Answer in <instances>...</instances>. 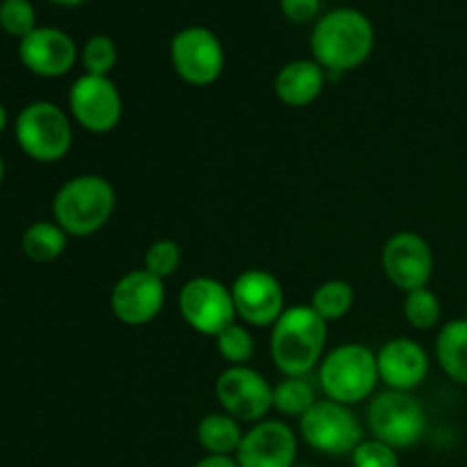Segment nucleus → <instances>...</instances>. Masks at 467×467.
<instances>
[{
	"label": "nucleus",
	"mask_w": 467,
	"mask_h": 467,
	"mask_svg": "<svg viewBox=\"0 0 467 467\" xmlns=\"http://www.w3.org/2000/svg\"><path fill=\"white\" fill-rule=\"evenodd\" d=\"M374 39L377 35L368 14L354 7H336L313 26L310 50L327 76H342L368 62Z\"/></svg>",
	"instance_id": "nucleus-1"
},
{
	"label": "nucleus",
	"mask_w": 467,
	"mask_h": 467,
	"mask_svg": "<svg viewBox=\"0 0 467 467\" xmlns=\"http://www.w3.org/2000/svg\"><path fill=\"white\" fill-rule=\"evenodd\" d=\"M322 9V0H281V12L287 21L292 23H304L315 21Z\"/></svg>",
	"instance_id": "nucleus-30"
},
{
	"label": "nucleus",
	"mask_w": 467,
	"mask_h": 467,
	"mask_svg": "<svg viewBox=\"0 0 467 467\" xmlns=\"http://www.w3.org/2000/svg\"><path fill=\"white\" fill-rule=\"evenodd\" d=\"M237 317L246 327L267 328L285 313V292L281 281L265 269H244L231 285Z\"/></svg>",
	"instance_id": "nucleus-13"
},
{
	"label": "nucleus",
	"mask_w": 467,
	"mask_h": 467,
	"mask_svg": "<svg viewBox=\"0 0 467 467\" xmlns=\"http://www.w3.org/2000/svg\"><path fill=\"white\" fill-rule=\"evenodd\" d=\"M36 26L35 5L30 0H0V30L21 41Z\"/></svg>",
	"instance_id": "nucleus-28"
},
{
	"label": "nucleus",
	"mask_w": 467,
	"mask_h": 467,
	"mask_svg": "<svg viewBox=\"0 0 467 467\" xmlns=\"http://www.w3.org/2000/svg\"><path fill=\"white\" fill-rule=\"evenodd\" d=\"M368 427L377 441L395 450H409L418 445L427 431V410L413 392L386 388L369 400Z\"/></svg>",
	"instance_id": "nucleus-6"
},
{
	"label": "nucleus",
	"mask_w": 467,
	"mask_h": 467,
	"mask_svg": "<svg viewBox=\"0 0 467 467\" xmlns=\"http://www.w3.org/2000/svg\"><path fill=\"white\" fill-rule=\"evenodd\" d=\"M167 290L164 281L146 269H132L114 283L109 292V308L126 327H146L164 308Z\"/></svg>",
	"instance_id": "nucleus-14"
},
{
	"label": "nucleus",
	"mask_w": 467,
	"mask_h": 467,
	"mask_svg": "<svg viewBox=\"0 0 467 467\" xmlns=\"http://www.w3.org/2000/svg\"><path fill=\"white\" fill-rule=\"evenodd\" d=\"M242 422L228 413H208L196 427V441L208 454L235 456L242 445Z\"/></svg>",
	"instance_id": "nucleus-20"
},
{
	"label": "nucleus",
	"mask_w": 467,
	"mask_h": 467,
	"mask_svg": "<svg viewBox=\"0 0 467 467\" xmlns=\"http://www.w3.org/2000/svg\"><path fill=\"white\" fill-rule=\"evenodd\" d=\"M327 80V71L315 59H292L278 68L274 91L287 108H308L322 96Z\"/></svg>",
	"instance_id": "nucleus-18"
},
{
	"label": "nucleus",
	"mask_w": 467,
	"mask_h": 467,
	"mask_svg": "<svg viewBox=\"0 0 467 467\" xmlns=\"http://www.w3.org/2000/svg\"><path fill=\"white\" fill-rule=\"evenodd\" d=\"M465 319H467V306H465Z\"/></svg>",
	"instance_id": "nucleus-35"
},
{
	"label": "nucleus",
	"mask_w": 467,
	"mask_h": 467,
	"mask_svg": "<svg viewBox=\"0 0 467 467\" xmlns=\"http://www.w3.org/2000/svg\"><path fill=\"white\" fill-rule=\"evenodd\" d=\"M3 181H5V158L3 153H0V185H3Z\"/></svg>",
	"instance_id": "nucleus-34"
},
{
	"label": "nucleus",
	"mask_w": 467,
	"mask_h": 467,
	"mask_svg": "<svg viewBox=\"0 0 467 467\" xmlns=\"http://www.w3.org/2000/svg\"><path fill=\"white\" fill-rule=\"evenodd\" d=\"M117 44L108 35L89 36L80 48V64L89 76H109V71L117 67Z\"/></svg>",
	"instance_id": "nucleus-25"
},
{
	"label": "nucleus",
	"mask_w": 467,
	"mask_h": 467,
	"mask_svg": "<svg viewBox=\"0 0 467 467\" xmlns=\"http://www.w3.org/2000/svg\"><path fill=\"white\" fill-rule=\"evenodd\" d=\"M317 381L327 400L354 409L360 401L377 395L379 368L377 351L360 342H347L327 351L317 368Z\"/></svg>",
	"instance_id": "nucleus-4"
},
{
	"label": "nucleus",
	"mask_w": 467,
	"mask_h": 467,
	"mask_svg": "<svg viewBox=\"0 0 467 467\" xmlns=\"http://www.w3.org/2000/svg\"><path fill=\"white\" fill-rule=\"evenodd\" d=\"M328 324L310 306L285 308L269 336V354L283 377H308L327 354Z\"/></svg>",
	"instance_id": "nucleus-2"
},
{
	"label": "nucleus",
	"mask_w": 467,
	"mask_h": 467,
	"mask_svg": "<svg viewBox=\"0 0 467 467\" xmlns=\"http://www.w3.org/2000/svg\"><path fill=\"white\" fill-rule=\"evenodd\" d=\"M299 433L310 450L327 456L354 454L356 447L365 441L363 424L354 409L327 397L319 400L308 413L301 415Z\"/></svg>",
	"instance_id": "nucleus-7"
},
{
	"label": "nucleus",
	"mask_w": 467,
	"mask_h": 467,
	"mask_svg": "<svg viewBox=\"0 0 467 467\" xmlns=\"http://www.w3.org/2000/svg\"><path fill=\"white\" fill-rule=\"evenodd\" d=\"M50 3L59 5V7H78V5H85L87 0H50Z\"/></svg>",
	"instance_id": "nucleus-33"
},
{
	"label": "nucleus",
	"mask_w": 467,
	"mask_h": 467,
	"mask_svg": "<svg viewBox=\"0 0 467 467\" xmlns=\"http://www.w3.org/2000/svg\"><path fill=\"white\" fill-rule=\"evenodd\" d=\"M169 59L176 76L192 87L214 85L226 67L222 39L203 26L178 30L169 44Z\"/></svg>",
	"instance_id": "nucleus-8"
},
{
	"label": "nucleus",
	"mask_w": 467,
	"mask_h": 467,
	"mask_svg": "<svg viewBox=\"0 0 467 467\" xmlns=\"http://www.w3.org/2000/svg\"><path fill=\"white\" fill-rule=\"evenodd\" d=\"M178 310L187 327L205 337H217L237 319L231 287L213 276L190 278L178 295Z\"/></svg>",
	"instance_id": "nucleus-9"
},
{
	"label": "nucleus",
	"mask_w": 467,
	"mask_h": 467,
	"mask_svg": "<svg viewBox=\"0 0 467 467\" xmlns=\"http://www.w3.org/2000/svg\"><path fill=\"white\" fill-rule=\"evenodd\" d=\"M299 438L281 420H263L244 431L235 461L240 467H295Z\"/></svg>",
	"instance_id": "nucleus-16"
},
{
	"label": "nucleus",
	"mask_w": 467,
	"mask_h": 467,
	"mask_svg": "<svg viewBox=\"0 0 467 467\" xmlns=\"http://www.w3.org/2000/svg\"><path fill=\"white\" fill-rule=\"evenodd\" d=\"M354 287L351 283L342 281V278H331L315 287L313 296H310V308L324 319V322H337V319L347 317L354 308Z\"/></svg>",
	"instance_id": "nucleus-22"
},
{
	"label": "nucleus",
	"mask_w": 467,
	"mask_h": 467,
	"mask_svg": "<svg viewBox=\"0 0 467 467\" xmlns=\"http://www.w3.org/2000/svg\"><path fill=\"white\" fill-rule=\"evenodd\" d=\"M436 358L451 381L467 386V319L442 324L436 337Z\"/></svg>",
	"instance_id": "nucleus-19"
},
{
	"label": "nucleus",
	"mask_w": 467,
	"mask_h": 467,
	"mask_svg": "<svg viewBox=\"0 0 467 467\" xmlns=\"http://www.w3.org/2000/svg\"><path fill=\"white\" fill-rule=\"evenodd\" d=\"M381 267L397 290L413 292L429 287L433 276V251L418 233L400 231L383 244Z\"/></svg>",
	"instance_id": "nucleus-12"
},
{
	"label": "nucleus",
	"mask_w": 467,
	"mask_h": 467,
	"mask_svg": "<svg viewBox=\"0 0 467 467\" xmlns=\"http://www.w3.org/2000/svg\"><path fill=\"white\" fill-rule=\"evenodd\" d=\"M379 379L388 390L413 392L429 377V354L413 337H392L377 351Z\"/></svg>",
	"instance_id": "nucleus-17"
},
{
	"label": "nucleus",
	"mask_w": 467,
	"mask_h": 467,
	"mask_svg": "<svg viewBox=\"0 0 467 467\" xmlns=\"http://www.w3.org/2000/svg\"><path fill=\"white\" fill-rule=\"evenodd\" d=\"M223 413L237 422L258 424L274 410V386L249 365H228L214 383Z\"/></svg>",
	"instance_id": "nucleus-10"
},
{
	"label": "nucleus",
	"mask_w": 467,
	"mask_h": 467,
	"mask_svg": "<svg viewBox=\"0 0 467 467\" xmlns=\"http://www.w3.org/2000/svg\"><path fill=\"white\" fill-rule=\"evenodd\" d=\"M217 351L228 365H249V360L255 354V340L254 333L244 324H231L226 331L219 333L217 337Z\"/></svg>",
	"instance_id": "nucleus-26"
},
{
	"label": "nucleus",
	"mask_w": 467,
	"mask_h": 467,
	"mask_svg": "<svg viewBox=\"0 0 467 467\" xmlns=\"http://www.w3.org/2000/svg\"><path fill=\"white\" fill-rule=\"evenodd\" d=\"M117 208V190L99 173L73 176L55 192L53 222L68 237H89L108 226Z\"/></svg>",
	"instance_id": "nucleus-3"
},
{
	"label": "nucleus",
	"mask_w": 467,
	"mask_h": 467,
	"mask_svg": "<svg viewBox=\"0 0 467 467\" xmlns=\"http://www.w3.org/2000/svg\"><path fill=\"white\" fill-rule=\"evenodd\" d=\"M68 235L57 222H35L23 231L21 251L32 263H55L67 251Z\"/></svg>",
	"instance_id": "nucleus-21"
},
{
	"label": "nucleus",
	"mask_w": 467,
	"mask_h": 467,
	"mask_svg": "<svg viewBox=\"0 0 467 467\" xmlns=\"http://www.w3.org/2000/svg\"><path fill=\"white\" fill-rule=\"evenodd\" d=\"M351 463L354 467H400V454L395 447L386 445L377 438H369L356 447L351 454Z\"/></svg>",
	"instance_id": "nucleus-29"
},
{
	"label": "nucleus",
	"mask_w": 467,
	"mask_h": 467,
	"mask_svg": "<svg viewBox=\"0 0 467 467\" xmlns=\"http://www.w3.org/2000/svg\"><path fill=\"white\" fill-rule=\"evenodd\" d=\"M317 401V390L308 377H283L274 386V410L287 418H301Z\"/></svg>",
	"instance_id": "nucleus-23"
},
{
	"label": "nucleus",
	"mask_w": 467,
	"mask_h": 467,
	"mask_svg": "<svg viewBox=\"0 0 467 467\" xmlns=\"http://www.w3.org/2000/svg\"><path fill=\"white\" fill-rule=\"evenodd\" d=\"M182 265V249L176 240H155L153 244L146 249L144 254V269L150 272L153 276H158L160 281H167L173 274L178 272V267Z\"/></svg>",
	"instance_id": "nucleus-27"
},
{
	"label": "nucleus",
	"mask_w": 467,
	"mask_h": 467,
	"mask_svg": "<svg viewBox=\"0 0 467 467\" xmlns=\"http://www.w3.org/2000/svg\"><path fill=\"white\" fill-rule=\"evenodd\" d=\"M404 317L415 331H431V328H436L442 317V306L436 292L429 290V287L406 292Z\"/></svg>",
	"instance_id": "nucleus-24"
},
{
	"label": "nucleus",
	"mask_w": 467,
	"mask_h": 467,
	"mask_svg": "<svg viewBox=\"0 0 467 467\" xmlns=\"http://www.w3.org/2000/svg\"><path fill=\"white\" fill-rule=\"evenodd\" d=\"M14 137L18 149L35 162H59L73 146V119L53 100H32L16 114Z\"/></svg>",
	"instance_id": "nucleus-5"
},
{
	"label": "nucleus",
	"mask_w": 467,
	"mask_h": 467,
	"mask_svg": "<svg viewBox=\"0 0 467 467\" xmlns=\"http://www.w3.org/2000/svg\"><path fill=\"white\" fill-rule=\"evenodd\" d=\"M192 467H240L237 465L235 456H214V454H208L203 456L201 461H196Z\"/></svg>",
	"instance_id": "nucleus-31"
},
{
	"label": "nucleus",
	"mask_w": 467,
	"mask_h": 467,
	"mask_svg": "<svg viewBox=\"0 0 467 467\" xmlns=\"http://www.w3.org/2000/svg\"><path fill=\"white\" fill-rule=\"evenodd\" d=\"M295 467H304V465H295Z\"/></svg>",
	"instance_id": "nucleus-36"
},
{
	"label": "nucleus",
	"mask_w": 467,
	"mask_h": 467,
	"mask_svg": "<svg viewBox=\"0 0 467 467\" xmlns=\"http://www.w3.org/2000/svg\"><path fill=\"white\" fill-rule=\"evenodd\" d=\"M67 100L73 123L91 135H108L121 123L123 99L109 76L82 73L68 89Z\"/></svg>",
	"instance_id": "nucleus-11"
},
{
	"label": "nucleus",
	"mask_w": 467,
	"mask_h": 467,
	"mask_svg": "<svg viewBox=\"0 0 467 467\" xmlns=\"http://www.w3.org/2000/svg\"><path fill=\"white\" fill-rule=\"evenodd\" d=\"M9 123V114H7V108H5L3 103H0V135L5 132V128H7Z\"/></svg>",
	"instance_id": "nucleus-32"
},
{
	"label": "nucleus",
	"mask_w": 467,
	"mask_h": 467,
	"mask_svg": "<svg viewBox=\"0 0 467 467\" xmlns=\"http://www.w3.org/2000/svg\"><path fill=\"white\" fill-rule=\"evenodd\" d=\"M18 59L23 67L39 78H64L80 59L76 41L59 27L39 26L18 41Z\"/></svg>",
	"instance_id": "nucleus-15"
}]
</instances>
